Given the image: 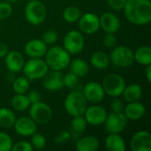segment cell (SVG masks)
<instances>
[{"mask_svg":"<svg viewBox=\"0 0 151 151\" xmlns=\"http://www.w3.org/2000/svg\"><path fill=\"white\" fill-rule=\"evenodd\" d=\"M123 10L127 19L132 24L144 26L151 21L150 0H127Z\"/></svg>","mask_w":151,"mask_h":151,"instance_id":"cell-1","label":"cell"},{"mask_svg":"<svg viewBox=\"0 0 151 151\" xmlns=\"http://www.w3.org/2000/svg\"><path fill=\"white\" fill-rule=\"evenodd\" d=\"M45 62L50 70L55 71H62L65 69L70 61L71 57L70 54L60 46H52L47 50L45 55Z\"/></svg>","mask_w":151,"mask_h":151,"instance_id":"cell-2","label":"cell"},{"mask_svg":"<svg viewBox=\"0 0 151 151\" xmlns=\"http://www.w3.org/2000/svg\"><path fill=\"white\" fill-rule=\"evenodd\" d=\"M64 107L65 111L70 116H81L84 114L88 107V101L86 100L82 92L73 90L70 92L65 98Z\"/></svg>","mask_w":151,"mask_h":151,"instance_id":"cell-3","label":"cell"},{"mask_svg":"<svg viewBox=\"0 0 151 151\" xmlns=\"http://www.w3.org/2000/svg\"><path fill=\"white\" fill-rule=\"evenodd\" d=\"M24 14L27 21L31 25L37 26L42 24L47 16V10L46 6L43 3L38 0L28 1L27 4Z\"/></svg>","mask_w":151,"mask_h":151,"instance_id":"cell-4","label":"cell"},{"mask_svg":"<svg viewBox=\"0 0 151 151\" xmlns=\"http://www.w3.org/2000/svg\"><path fill=\"white\" fill-rule=\"evenodd\" d=\"M109 58L113 65L119 68H127L134 62V51L127 46L119 45L113 47Z\"/></svg>","mask_w":151,"mask_h":151,"instance_id":"cell-5","label":"cell"},{"mask_svg":"<svg viewBox=\"0 0 151 151\" xmlns=\"http://www.w3.org/2000/svg\"><path fill=\"white\" fill-rule=\"evenodd\" d=\"M102 86L105 95L111 97H119L126 87L125 79L118 73H108L103 80Z\"/></svg>","mask_w":151,"mask_h":151,"instance_id":"cell-6","label":"cell"},{"mask_svg":"<svg viewBox=\"0 0 151 151\" xmlns=\"http://www.w3.org/2000/svg\"><path fill=\"white\" fill-rule=\"evenodd\" d=\"M22 71L24 75L29 81L42 79V77L49 71V67L44 59L42 58H30L25 62Z\"/></svg>","mask_w":151,"mask_h":151,"instance_id":"cell-7","label":"cell"},{"mask_svg":"<svg viewBox=\"0 0 151 151\" xmlns=\"http://www.w3.org/2000/svg\"><path fill=\"white\" fill-rule=\"evenodd\" d=\"M85 46V39L81 32L71 30L66 33L63 40V48L70 55H77L82 51Z\"/></svg>","mask_w":151,"mask_h":151,"instance_id":"cell-8","label":"cell"},{"mask_svg":"<svg viewBox=\"0 0 151 151\" xmlns=\"http://www.w3.org/2000/svg\"><path fill=\"white\" fill-rule=\"evenodd\" d=\"M29 117L37 125L48 124L53 116L51 108L45 103L41 101L32 104L29 106Z\"/></svg>","mask_w":151,"mask_h":151,"instance_id":"cell-9","label":"cell"},{"mask_svg":"<svg viewBox=\"0 0 151 151\" xmlns=\"http://www.w3.org/2000/svg\"><path fill=\"white\" fill-rule=\"evenodd\" d=\"M127 121L128 119H127L124 112L111 111L107 115L104 125L105 130L109 134H120L127 127Z\"/></svg>","mask_w":151,"mask_h":151,"instance_id":"cell-10","label":"cell"},{"mask_svg":"<svg viewBox=\"0 0 151 151\" xmlns=\"http://www.w3.org/2000/svg\"><path fill=\"white\" fill-rule=\"evenodd\" d=\"M107 115H108V112L105 110V108H104L103 106L97 105V104L95 105L87 107L83 114L88 125H91L95 127L104 125Z\"/></svg>","mask_w":151,"mask_h":151,"instance_id":"cell-11","label":"cell"},{"mask_svg":"<svg viewBox=\"0 0 151 151\" xmlns=\"http://www.w3.org/2000/svg\"><path fill=\"white\" fill-rule=\"evenodd\" d=\"M78 27L81 33L93 35L100 29L99 17L92 12L85 13L78 19Z\"/></svg>","mask_w":151,"mask_h":151,"instance_id":"cell-12","label":"cell"},{"mask_svg":"<svg viewBox=\"0 0 151 151\" xmlns=\"http://www.w3.org/2000/svg\"><path fill=\"white\" fill-rule=\"evenodd\" d=\"M82 94L88 103H91L94 104L101 103L105 96V93L102 84L96 81L87 83L83 88Z\"/></svg>","mask_w":151,"mask_h":151,"instance_id":"cell-13","label":"cell"},{"mask_svg":"<svg viewBox=\"0 0 151 151\" xmlns=\"http://www.w3.org/2000/svg\"><path fill=\"white\" fill-rule=\"evenodd\" d=\"M12 127L18 135L22 137H30L36 132L37 124L30 117L23 116L16 119Z\"/></svg>","mask_w":151,"mask_h":151,"instance_id":"cell-14","label":"cell"},{"mask_svg":"<svg viewBox=\"0 0 151 151\" xmlns=\"http://www.w3.org/2000/svg\"><path fill=\"white\" fill-rule=\"evenodd\" d=\"M130 148L133 151H151V135L147 131L136 132L130 142Z\"/></svg>","mask_w":151,"mask_h":151,"instance_id":"cell-15","label":"cell"},{"mask_svg":"<svg viewBox=\"0 0 151 151\" xmlns=\"http://www.w3.org/2000/svg\"><path fill=\"white\" fill-rule=\"evenodd\" d=\"M42 85L49 91H58L62 89L64 86L63 74L60 71L50 70L42 77Z\"/></svg>","mask_w":151,"mask_h":151,"instance_id":"cell-16","label":"cell"},{"mask_svg":"<svg viewBox=\"0 0 151 151\" xmlns=\"http://www.w3.org/2000/svg\"><path fill=\"white\" fill-rule=\"evenodd\" d=\"M100 27L105 33L116 34L121 26L119 19L112 12H104L99 17Z\"/></svg>","mask_w":151,"mask_h":151,"instance_id":"cell-17","label":"cell"},{"mask_svg":"<svg viewBox=\"0 0 151 151\" xmlns=\"http://www.w3.org/2000/svg\"><path fill=\"white\" fill-rule=\"evenodd\" d=\"M48 48L42 40L33 39L27 42L24 47V51L30 58H42L44 57Z\"/></svg>","mask_w":151,"mask_h":151,"instance_id":"cell-18","label":"cell"},{"mask_svg":"<svg viewBox=\"0 0 151 151\" xmlns=\"http://www.w3.org/2000/svg\"><path fill=\"white\" fill-rule=\"evenodd\" d=\"M5 59V66L9 72L12 73H19L22 70L23 65L25 64L23 55L17 50L8 51L7 54L4 56Z\"/></svg>","mask_w":151,"mask_h":151,"instance_id":"cell-19","label":"cell"},{"mask_svg":"<svg viewBox=\"0 0 151 151\" xmlns=\"http://www.w3.org/2000/svg\"><path fill=\"white\" fill-rule=\"evenodd\" d=\"M123 112L128 120H139L144 117L146 113V108L144 104L139 101L131 102L127 103Z\"/></svg>","mask_w":151,"mask_h":151,"instance_id":"cell-20","label":"cell"},{"mask_svg":"<svg viewBox=\"0 0 151 151\" xmlns=\"http://www.w3.org/2000/svg\"><path fill=\"white\" fill-rule=\"evenodd\" d=\"M105 150L108 151H126L127 144L119 134H109L104 141Z\"/></svg>","mask_w":151,"mask_h":151,"instance_id":"cell-21","label":"cell"},{"mask_svg":"<svg viewBox=\"0 0 151 151\" xmlns=\"http://www.w3.org/2000/svg\"><path fill=\"white\" fill-rule=\"evenodd\" d=\"M100 147V142L98 139L94 135H87L80 138L75 148L78 151H96Z\"/></svg>","mask_w":151,"mask_h":151,"instance_id":"cell-22","label":"cell"},{"mask_svg":"<svg viewBox=\"0 0 151 151\" xmlns=\"http://www.w3.org/2000/svg\"><path fill=\"white\" fill-rule=\"evenodd\" d=\"M121 96H123V98L127 103L136 102L142 98V88L140 85L133 83L125 87Z\"/></svg>","mask_w":151,"mask_h":151,"instance_id":"cell-23","label":"cell"},{"mask_svg":"<svg viewBox=\"0 0 151 151\" xmlns=\"http://www.w3.org/2000/svg\"><path fill=\"white\" fill-rule=\"evenodd\" d=\"M90 63L93 67L97 70L107 69L110 65V58L105 52L96 51L94 52L90 57Z\"/></svg>","mask_w":151,"mask_h":151,"instance_id":"cell-24","label":"cell"},{"mask_svg":"<svg viewBox=\"0 0 151 151\" xmlns=\"http://www.w3.org/2000/svg\"><path fill=\"white\" fill-rule=\"evenodd\" d=\"M68 66L70 67V72L79 78L86 76L89 70L88 63L81 58H74L73 60H71Z\"/></svg>","mask_w":151,"mask_h":151,"instance_id":"cell-25","label":"cell"},{"mask_svg":"<svg viewBox=\"0 0 151 151\" xmlns=\"http://www.w3.org/2000/svg\"><path fill=\"white\" fill-rule=\"evenodd\" d=\"M134 61L142 65H149L151 64V48L150 46L139 47L134 51Z\"/></svg>","mask_w":151,"mask_h":151,"instance_id":"cell-26","label":"cell"},{"mask_svg":"<svg viewBox=\"0 0 151 151\" xmlns=\"http://www.w3.org/2000/svg\"><path fill=\"white\" fill-rule=\"evenodd\" d=\"M16 120V116L14 112L6 107L0 108V127L2 128H11L13 127Z\"/></svg>","mask_w":151,"mask_h":151,"instance_id":"cell-27","label":"cell"},{"mask_svg":"<svg viewBox=\"0 0 151 151\" xmlns=\"http://www.w3.org/2000/svg\"><path fill=\"white\" fill-rule=\"evenodd\" d=\"M11 106L14 111H24L30 106V102L25 94H16L11 100Z\"/></svg>","mask_w":151,"mask_h":151,"instance_id":"cell-28","label":"cell"},{"mask_svg":"<svg viewBox=\"0 0 151 151\" xmlns=\"http://www.w3.org/2000/svg\"><path fill=\"white\" fill-rule=\"evenodd\" d=\"M30 87V81L26 76L15 78L12 81V89L15 94H26Z\"/></svg>","mask_w":151,"mask_h":151,"instance_id":"cell-29","label":"cell"},{"mask_svg":"<svg viewBox=\"0 0 151 151\" xmlns=\"http://www.w3.org/2000/svg\"><path fill=\"white\" fill-rule=\"evenodd\" d=\"M62 15L65 21L68 23H74L78 21L80 17L81 16V10L76 6H68L65 8Z\"/></svg>","mask_w":151,"mask_h":151,"instance_id":"cell-30","label":"cell"},{"mask_svg":"<svg viewBox=\"0 0 151 151\" xmlns=\"http://www.w3.org/2000/svg\"><path fill=\"white\" fill-rule=\"evenodd\" d=\"M87 127H88V123L83 115L73 117V119L71 121V128L75 133L78 134L83 133L87 129Z\"/></svg>","mask_w":151,"mask_h":151,"instance_id":"cell-31","label":"cell"},{"mask_svg":"<svg viewBox=\"0 0 151 151\" xmlns=\"http://www.w3.org/2000/svg\"><path fill=\"white\" fill-rule=\"evenodd\" d=\"M31 146L33 147V150H42L45 148L46 146V138L43 134H39V133H35L31 136Z\"/></svg>","mask_w":151,"mask_h":151,"instance_id":"cell-32","label":"cell"},{"mask_svg":"<svg viewBox=\"0 0 151 151\" xmlns=\"http://www.w3.org/2000/svg\"><path fill=\"white\" fill-rule=\"evenodd\" d=\"M12 144L11 136L4 132H0V151L12 150Z\"/></svg>","mask_w":151,"mask_h":151,"instance_id":"cell-33","label":"cell"},{"mask_svg":"<svg viewBox=\"0 0 151 151\" xmlns=\"http://www.w3.org/2000/svg\"><path fill=\"white\" fill-rule=\"evenodd\" d=\"M79 77H77L74 73H73L72 72L67 73L66 74L63 75V82H64V86L68 88H73L77 86L78 84V81Z\"/></svg>","mask_w":151,"mask_h":151,"instance_id":"cell-34","label":"cell"},{"mask_svg":"<svg viewBox=\"0 0 151 151\" xmlns=\"http://www.w3.org/2000/svg\"><path fill=\"white\" fill-rule=\"evenodd\" d=\"M58 35L56 30L54 29H48L42 35V41L46 45H52L58 40Z\"/></svg>","mask_w":151,"mask_h":151,"instance_id":"cell-35","label":"cell"},{"mask_svg":"<svg viewBox=\"0 0 151 151\" xmlns=\"http://www.w3.org/2000/svg\"><path fill=\"white\" fill-rule=\"evenodd\" d=\"M12 13V6L10 3L0 1V19H8Z\"/></svg>","mask_w":151,"mask_h":151,"instance_id":"cell-36","label":"cell"},{"mask_svg":"<svg viewBox=\"0 0 151 151\" xmlns=\"http://www.w3.org/2000/svg\"><path fill=\"white\" fill-rule=\"evenodd\" d=\"M12 151H32L33 147L31 146V143L27 141H19L16 143L12 144Z\"/></svg>","mask_w":151,"mask_h":151,"instance_id":"cell-37","label":"cell"},{"mask_svg":"<svg viewBox=\"0 0 151 151\" xmlns=\"http://www.w3.org/2000/svg\"><path fill=\"white\" fill-rule=\"evenodd\" d=\"M117 43V37L115 34L112 33H106L104 36V44L106 48H113L116 46Z\"/></svg>","mask_w":151,"mask_h":151,"instance_id":"cell-38","label":"cell"},{"mask_svg":"<svg viewBox=\"0 0 151 151\" xmlns=\"http://www.w3.org/2000/svg\"><path fill=\"white\" fill-rule=\"evenodd\" d=\"M111 111L114 112H123L125 104L121 99L118 97H114L113 101L111 104Z\"/></svg>","mask_w":151,"mask_h":151,"instance_id":"cell-39","label":"cell"},{"mask_svg":"<svg viewBox=\"0 0 151 151\" xmlns=\"http://www.w3.org/2000/svg\"><path fill=\"white\" fill-rule=\"evenodd\" d=\"M127 0H107L108 5L116 11H121L124 9Z\"/></svg>","mask_w":151,"mask_h":151,"instance_id":"cell-40","label":"cell"},{"mask_svg":"<svg viewBox=\"0 0 151 151\" xmlns=\"http://www.w3.org/2000/svg\"><path fill=\"white\" fill-rule=\"evenodd\" d=\"M27 96L30 102V104L37 103L39 101H41V95L39 92L35 91V90H31L27 94Z\"/></svg>","mask_w":151,"mask_h":151,"instance_id":"cell-41","label":"cell"},{"mask_svg":"<svg viewBox=\"0 0 151 151\" xmlns=\"http://www.w3.org/2000/svg\"><path fill=\"white\" fill-rule=\"evenodd\" d=\"M8 51V46L6 45V43L0 42V58H4Z\"/></svg>","mask_w":151,"mask_h":151,"instance_id":"cell-42","label":"cell"},{"mask_svg":"<svg viewBox=\"0 0 151 151\" xmlns=\"http://www.w3.org/2000/svg\"><path fill=\"white\" fill-rule=\"evenodd\" d=\"M145 75H146V79L149 82L151 81V65H146V71H145Z\"/></svg>","mask_w":151,"mask_h":151,"instance_id":"cell-43","label":"cell"},{"mask_svg":"<svg viewBox=\"0 0 151 151\" xmlns=\"http://www.w3.org/2000/svg\"><path fill=\"white\" fill-rule=\"evenodd\" d=\"M15 75H14V73H12V72H9L8 73H7V75H6V79H7V81H9V82H12V81L15 80Z\"/></svg>","mask_w":151,"mask_h":151,"instance_id":"cell-44","label":"cell"},{"mask_svg":"<svg viewBox=\"0 0 151 151\" xmlns=\"http://www.w3.org/2000/svg\"><path fill=\"white\" fill-rule=\"evenodd\" d=\"M4 1H5V2H7V3H10V4H12V3H15V2H17L18 0H4Z\"/></svg>","mask_w":151,"mask_h":151,"instance_id":"cell-45","label":"cell"},{"mask_svg":"<svg viewBox=\"0 0 151 151\" xmlns=\"http://www.w3.org/2000/svg\"><path fill=\"white\" fill-rule=\"evenodd\" d=\"M27 1H33V0H27Z\"/></svg>","mask_w":151,"mask_h":151,"instance_id":"cell-46","label":"cell"},{"mask_svg":"<svg viewBox=\"0 0 151 151\" xmlns=\"http://www.w3.org/2000/svg\"><path fill=\"white\" fill-rule=\"evenodd\" d=\"M0 31H1V25H0Z\"/></svg>","mask_w":151,"mask_h":151,"instance_id":"cell-47","label":"cell"}]
</instances>
